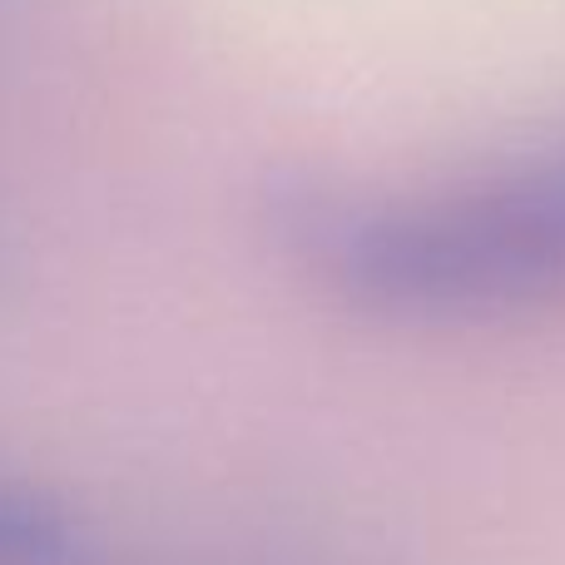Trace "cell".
Masks as SVG:
<instances>
[{
  "label": "cell",
  "mask_w": 565,
  "mask_h": 565,
  "mask_svg": "<svg viewBox=\"0 0 565 565\" xmlns=\"http://www.w3.org/2000/svg\"><path fill=\"white\" fill-rule=\"evenodd\" d=\"M298 248L387 318H481L565 292V149L397 199H292Z\"/></svg>",
  "instance_id": "cell-1"
},
{
  "label": "cell",
  "mask_w": 565,
  "mask_h": 565,
  "mask_svg": "<svg viewBox=\"0 0 565 565\" xmlns=\"http://www.w3.org/2000/svg\"><path fill=\"white\" fill-rule=\"evenodd\" d=\"M79 521L55 491L0 477V565H75Z\"/></svg>",
  "instance_id": "cell-2"
}]
</instances>
